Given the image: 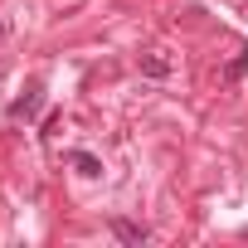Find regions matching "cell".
<instances>
[{"mask_svg": "<svg viewBox=\"0 0 248 248\" xmlns=\"http://www.w3.org/2000/svg\"><path fill=\"white\" fill-rule=\"evenodd\" d=\"M39 107H44V88H39V83H30V88H25V97H15V102H10V117H15V122H34V117H39Z\"/></svg>", "mask_w": 248, "mask_h": 248, "instance_id": "obj_1", "label": "cell"}, {"mask_svg": "<svg viewBox=\"0 0 248 248\" xmlns=\"http://www.w3.org/2000/svg\"><path fill=\"white\" fill-rule=\"evenodd\" d=\"M112 233H117L122 243H146V238H151V229H146V224H132V219H112Z\"/></svg>", "mask_w": 248, "mask_h": 248, "instance_id": "obj_2", "label": "cell"}, {"mask_svg": "<svg viewBox=\"0 0 248 248\" xmlns=\"http://www.w3.org/2000/svg\"><path fill=\"white\" fill-rule=\"evenodd\" d=\"M73 166H78V175H88V180L102 175V161H97L93 151H73Z\"/></svg>", "mask_w": 248, "mask_h": 248, "instance_id": "obj_3", "label": "cell"}, {"mask_svg": "<svg viewBox=\"0 0 248 248\" xmlns=\"http://www.w3.org/2000/svg\"><path fill=\"white\" fill-rule=\"evenodd\" d=\"M146 73H151V78H161V73H166V59H161V54H151V59H146Z\"/></svg>", "mask_w": 248, "mask_h": 248, "instance_id": "obj_4", "label": "cell"}, {"mask_svg": "<svg viewBox=\"0 0 248 248\" xmlns=\"http://www.w3.org/2000/svg\"><path fill=\"white\" fill-rule=\"evenodd\" d=\"M5 34H10V20H0V39H5Z\"/></svg>", "mask_w": 248, "mask_h": 248, "instance_id": "obj_5", "label": "cell"}]
</instances>
